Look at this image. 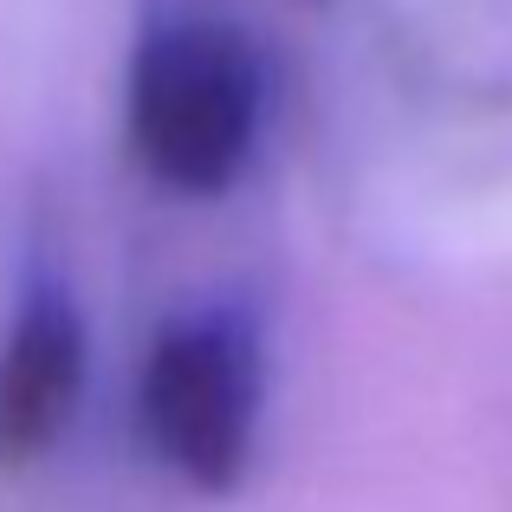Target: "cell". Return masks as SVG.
I'll use <instances>...</instances> for the list:
<instances>
[{"label":"cell","instance_id":"6da1fadb","mask_svg":"<svg viewBox=\"0 0 512 512\" xmlns=\"http://www.w3.org/2000/svg\"><path fill=\"white\" fill-rule=\"evenodd\" d=\"M266 111V72L247 33L169 20L130 65V150L175 195H221L247 169Z\"/></svg>","mask_w":512,"mask_h":512},{"label":"cell","instance_id":"7a4b0ae2","mask_svg":"<svg viewBox=\"0 0 512 512\" xmlns=\"http://www.w3.org/2000/svg\"><path fill=\"white\" fill-rule=\"evenodd\" d=\"M260 383L266 357L247 312L208 305V312L175 318L150 344L137 389L150 454L188 487L234 493L253 461V435H260Z\"/></svg>","mask_w":512,"mask_h":512},{"label":"cell","instance_id":"3957f363","mask_svg":"<svg viewBox=\"0 0 512 512\" xmlns=\"http://www.w3.org/2000/svg\"><path fill=\"white\" fill-rule=\"evenodd\" d=\"M85 396V318L59 286L26 292L0 344V467H33Z\"/></svg>","mask_w":512,"mask_h":512}]
</instances>
